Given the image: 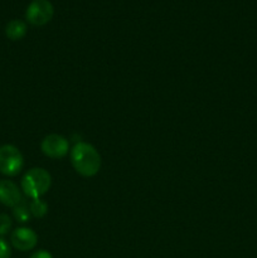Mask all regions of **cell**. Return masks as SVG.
I'll list each match as a JSON object with an SVG mask.
<instances>
[{"label":"cell","mask_w":257,"mask_h":258,"mask_svg":"<svg viewBox=\"0 0 257 258\" xmlns=\"http://www.w3.org/2000/svg\"><path fill=\"white\" fill-rule=\"evenodd\" d=\"M40 149L48 158L62 159L70 151V143L65 136L58 135V134H50L43 139Z\"/></svg>","instance_id":"cell-5"},{"label":"cell","mask_w":257,"mask_h":258,"mask_svg":"<svg viewBox=\"0 0 257 258\" xmlns=\"http://www.w3.org/2000/svg\"><path fill=\"white\" fill-rule=\"evenodd\" d=\"M12 251H10V247L4 239L0 237V258H10Z\"/></svg>","instance_id":"cell-12"},{"label":"cell","mask_w":257,"mask_h":258,"mask_svg":"<svg viewBox=\"0 0 257 258\" xmlns=\"http://www.w3.org/2000/svg\"><path fill=\"white\" fill-rule=\"evenodd\" d=\"M71 161L80 175L91 178L100 171L101 155L91 144L78 143L71 150Z\"/></svg>","instance_id":"cell-1"},{"label":"cell","mask_w":257,"mask_h":258,"mask_svg":"<svg viewBox=\"0 0 257 258\" xmlns=\"http://www.w3.org/2000/svg\"><path fill=\"white\" fill-rule=\"evenodd\" d=\"M29 211L32 217H35V218H42L47 214L48 212V206L45 202H43L42 199H32V202L29 203Z\"/></svg>","instance_id":"cell-10"},{"label":"cell","mask_w":257,"mask_h":258,"mask_svg":"<svg viewBox=\"0 0 257 258\" xmlns=\"http://www.w3.org/2000/svg\"><path fill=\"white\" fill-rule=\"evenodd\" d=\"M10 242L18 251H30L37 246L38 236L32 228L19 227L13 231L12 236H10Z\"/></svg>","instance_id":"cell-6"},{"label":"cell","mask_w":257,"mask_h":258,"mask_svg":"<svg viewBox=\"0 0 257 258\" xmlns=\"http://www.w3.org/2000/svg\"><path fill=\"white\" fill-rule=\"evenodd\" d=\"M5 34L10 40H20L27 34V24L23 20H10L5 27Z\"/></svg>","instance_id":"cell-8"},{"label":"cell","mask_w":257,"mask_h":258,"mask_svg":"<svg viewBox=\"0 0 257 258\" xmlns=\"http://www.w3.org/2000/svg\"><path fill=\"white\" fill-rule=\"evenodd\" d=\"M13 216H14L15 221H18L19 223H27V222H29L30 217H32L29 211V206L22 201L18 206H15L13 208Z\"/></svg>","instance_id":"cell-9"},{"label":"cell","mask_w":257,"mask_h":258,"mask_svg":"<svg viewBox=\"0 0 257 258\" xmlns=\"http://www.w3.org/2000/svg\"><path fill=\"white\" fill-rule=\"evenodd\" d=\"M23 201L20 189L10 180H0V203L14 208Z\"/></svg>","instance_id":"cell-7"},{"label":"cell","mask_w":257,"mask_h":258,"mask_svg":"<svg viewBox=\"0 0 257 258\" xmlns=\"http://www.w3.org/2000/svg\"><path fill=\"white\" fill-rule=\"evenodd\" d=\"M12 229V218L8 214H0V237L7 236Z\"/></svg>","instance_id":"cell-11"},{"label":"cell","mask_w":257,"mask_h":258,"mask_svg":"<svg viewBox=\"0 0 257 258\" xmlns=\"http://www.w3.org/2000/svg\"><path fill=\"white\" fill-rule=\"evenodd\" d=\"M52 178L47 170L42 168H33L24 174L22 179V189L27 197L38 199L44 196L50 188Z\"/></svg>","instance_id":"cell-2"},{"label":"cell","mask_w":257,"mask_h":258,"mask_svg":"<svg viewBox=\"0 0 257 258\" xmlns=\"http://www.w3.org/2000/svg\"><path fill=\"white\" fill-rule=\"evenodd\" d=\"M53 13L54 10L49 0H33L27 8L25 17L30 24L42 27L52 19Z\"/></svg>","instance_id":"cell-4"},{"label":"cell","mask_w":257,"mask_h":258,"mask_svg":"<svg viewBox=\"0 0 257 258\" xmlns=\"http://www.w3.org/2000/svg\"><path fill=\"white\" fill-rule=\"evenodd\" d=\"M24 159L19 149L14 145L0 146V173L7 176H15L22 171Z\"/></svg>","instance_id":"cell-3"},{"label":"cell","mask_w":257,"mask_h":258,"mask_svg":"<svg viewBox=\"0 0 257 258\" xmlns=\"http://www.w3.org/2000/svg\"><path fill=\"white\" fill-rule=\"evenodd\" d=\"M29 258H53V257L49 252L42 249V251H38V252H35V253H33Z\"/></svg>","instance_id":"cell-13"}]
</instances>
